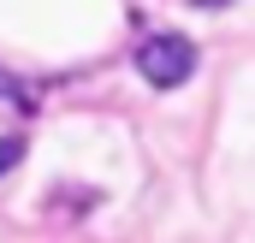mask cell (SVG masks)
I'll use <instances>...</instances> for the list:
<instances>
[{
	"instance_id": "obj_2",
	"label": "cell",
	"mask_w": 255,
	"mask_h": 243,
	"mask_svg": "<svg viewBox=\"0 0 255 243\" xmlns=\"http://www.w3.org/2000/svg\"><path fill=\"white\" fill-rule=\"evenodd\" d=\"M18 160H24V136L12 130V136H0V178H6V172H12Z\"/></svg>"
},
{
	"instance_id": "obj_3",
	"label": "cell",
	"mask_w": 255,
	"mask_h": 243,
	"mask_svg": "<svg viewBox=\"0 0 255 243\" xmlns=\"http://www.w3.org/2000/svg\"><path fill=\"white\" fill-rule=\"evenodd\" d=\"M0 101H12L18 113H30V107H36V101H30V89H24V83H12V77H0Z\"/></svg>"
},
{
	"instance_id": "obj_1",
	"label": "cell",
	"mask_w": 255,
	"mask_h": 243,
	"mask_svg": "<svg viewBox=\"0 0 255 243\" xmlns=\"http://www.w3.org/2000/svg\"><path fill=\"white\" fill-rule=\"evenodd\" d=\"M136 71L154 89H178V83H190V71H196V42L190 36H148L136 48Z\"/></svg>"
},
{
	"instance_id": "obj_4",
	"label": "cell",
	"mask_w": 255,
	"mask_h": 243,
	"mask_svg": "<svg viewBox=\"0 0 255 243\" xmlns=\"http://www.w3.org/2000/svg\"><path fill=\"white\" fill-rule=\"evenodd\" d=\"M190 6H226V0H190Z\"/></svg>"
}]
</instances>
